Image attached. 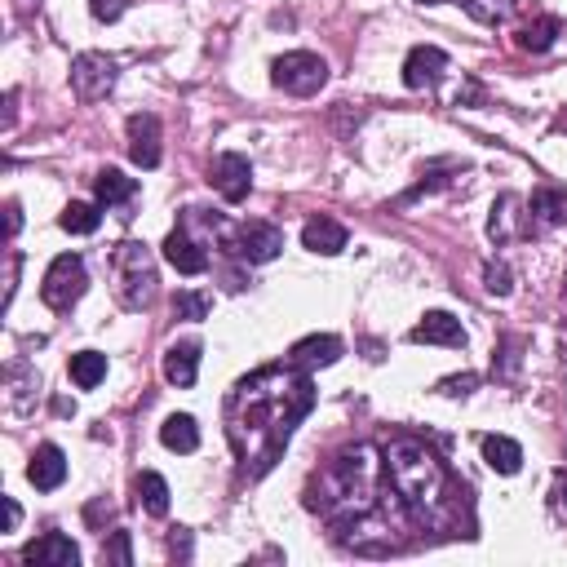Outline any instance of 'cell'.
<instances>
[{
    "label": "cell",
    "instance_id": "484cf974",
    "mask_svg": "<svg viewBox=\"0 0 567 567\" xmlns=\"http://www.w3.org/2000/svg\"><path fill=\"white\" fill-rule=\"evenodd\" d=\"M63 226L71 235H94L102 226V213L94 209V204H85V200H71L63 209Z\"/></svg>",
    "mask_w": 567,
    "mask_h": 567
},
{
    "label": "cell",
    "instance_id": "8992f818",
    "mask_svg": "<svg viewBox=\"0 0 567 567\" xmlns=\"http://www.w3.org/2000/svg\"><path fill=\"white\" fill-rule=\"evenodd\" d=\"M111 85H116V63L107 54H80L71 63V89H76V98L98 102L111 94Z\"/></svg>",
    "mask_w": 567,
    "mask_h": 567
},
{
    "label": "cell",
    "instance_id": "d6986e66",
    "mask_svg": "<svg viewBox=\"0 0 567 567\" xmlns=\"http://www.w3.org/2000/svg\"><path fill=\"white\" fill-rule=\"evenodd\" d=\"M160 443L169 452H195V448H200V426H195V417H187V412H173V417H164Z\"/></svg>",
    "mask_w": 567,
    "mask_h": 567
},
{
    "label": "cell",
    "instance_id": "7c38bea8",
    "mask_svg": "<svg viewBox=\"0 0 567 567\" xmlns=\"http://www.w3.org/2000/svg\"><path fill=\"white\" fill-rule=\"evenodd\" d=\"M567 222V191L563 187H541L528 204V235H541L550 226Z\"/></svg>",
    "mask_w": 567,
    "mask_h": 567
},
{
    "label": "cell",
    "instance_id": "5b68a950",
    "mask_svg": "<svg viewBox=\"0 0 567 567\" xmlns=\"http://www.w3.org/2000/svg\"><path fill=\"white\" fill-rule=\"evenodd\" d=\"M85 284H89L85 257H80V253H63V257H54V262H49L45 284H40V297H45V306H54V311H71V302H80Z\"/></svg>",
    "mask_w": 567,
    "mask_h": 567
},
{
    "label": "cell",
    "instance_id": "d590c367",
    "mask_svg": "<svg viewBox=\"0 0 567 567\" xmlns=\"http://www.w3.org/2000/svg\"><path fill=\"white\" fill-rule=\"evenodd\" d=\"M417 5H443V0H417Z\"/></svg>",
    "mask_w": 567,
    "mask_h": 567
},
{
    "label": "cell",
    "instance_id": "ac0fdd59",
    "mask_svg": "<svg viewBox=\"0 0 567 567\" xmlns=\"http://www.w3.org/2000/svg\"><path fill=\"white\" fill-rule=\"evenodd\" d=\"M479 448H483V461H488L497 474H519L523 470V448L510 435H483Z\"/></svg>",
    "mask_w": 567,
    "mask_h": 567
},
{
    "label": "cell",
    "instance_id": "d4e9b609",
    "mask_svg": "<svg viewBox=\"0 0 567 567\" xmlns=\"http://www.w3.org/2000/svg\"><path fill=\"white\" fill-rule=\"evenodd\" d=\"M559 32H563L559 18H536V23H528V27L519 32V45L528 49V54H545V49L554 45V36H559Z\"/></svg>",
    "mask_w": 567,
    "mask_h": 567
},
{
    "label": "cell",
    "instance_id": "ffe728a7",
    "mask_svg": "<svg viewBox=\"0 0 567 567\" xmlns=\"http://www.w3.org/2000/svg\"><path fill=\"white\" fill-rule=\"evenodd\" d=\"M342 359V342L337 337H306V342H297L293 346V364H302V368H328V364H337Z\"/></svg>",
    "mask_w": 567,
    "mask_h": 567
},
{
    "label": "cell",
    "instance_id": "30bf717a",
    "mask_svg": "<svg viewBox=\"0 0 567 567\" xmlns=\"http://www.w3.org/2000/svg\"><path fill=\"white\" fill-rule=\"evenodd\" d=\"M23 563H32V567H76L80 563V550H76V541L63 532H45L40 541H32L23 550Z\"/></svg>",
    "mask_w": 567,
    "mask_h": 567
},
{
    "label": "cell",
    "instance_id": "ba28073f",
    "mask_svg": "<svg viewBox=\"0 0 567 567\" xmlns=\"http://www.w3.org/2000/svg\"><path fill=\"white\" fill-rule=\"evenodd\" d=\"M213 187L222 191L226 204H240L244 195H249V187H253L249 156H240V151H222V156L213 160Z\"/></svg>",
    "mask_w": 567,
    "mask_h": 567
},
{
    "label": "cell",
    "instance_id": "44dd1931",
    "mask_svg": "<svg viewBox=\"0 0 567 567\" xmlns=\"http://www.w3.org/2000/svg\"><path fill=\"white\" fill-rule=\"evenodd\" d=\"M71 381H76L80 390H94L102 377H107V355H98V350H80V355H71L67 364Z\"/></svg>",
    "mask_w": 567,
    "mask_h": 567
},
{
    "label": "cell",
    "instance_id": "4316f807",
    "mask_svg": "<svg viewBox=\"0 0 567 567\" xmlns=\"http://www.w3.org/2000/svg\"><path fill=\"white\" fill-rule=\"evenodd\" d=\"M514 200H519V195H501V200L492 204L488 235H492V240H497V244H505V240H510V235H519V231H514V218H519V213H510V209H514Z\"/></svg>",
    "mask_w": 567,
    "mask_h": 567
},
{
    "label": "cell",
    "instance_id": "277c9868",
    "mask_svg": "<svg viewBox=\"0 0 567 567\" xmlns=\"http://www.w3.org/2000/svg\"><path fill=\"white\" fill-rule=\"evenodd\" d=\"M271 80H275V89H284V94H293V98H311V94H319V89H324L328 63H324L319 54H311V49H293V54L275 58Z\"/></svg>",
    "mask_w": 567,
    "mask_h": 567
},
{
    "label": "cell",
    "instance_id": "4fadbf2b",
    "mask_svg": "<svg viewBox=\"0 0 567 567\" xmlns=\"http://www.w3.org/2000/svg\"><path fill=\"white\" fill-rule=\"evenodd\" d=\"M27 479H32V488H40V492L63 488V479H67V457H63V448H58V443H40V448L32 452Z\"/></svg>",
    "mask_w": 567,
    "mask_h": 567
},
{
    "label": "cell",
    "instance_id": "6da1fadb",
    "mask_svg": "<svg viewBox=\"0 0 567 567\" xmlns=\"http://www.w3.org/2000/svg\"><path fill=\"white\" fill-rule=\"evenodd\" d=\"M315 408V381L302 364H266L226 395V439L249 479L275 470L293 430Z\"/></svg>",
    "mask_w": 567,
    "mask_h": 567
},
{
    "label": "cell",
    "instance_id": "f546056e",
    "mask_svg": "<svg viewBox=\"0 0 567 567\" xmlns=\"http://www.w3.org/2000/svg\"><path fill=\"white\" fill-rule=\"evenodd\" d=\"M89 9H94L98 23H116L125 14V0H89Z\"/></svg>",
    "mask_w": 567,
    "mask_h": 567
},
{
    "label": "cell",
    "instance_id": "836d02e7",
    "mask_svg": "<svg viewBox=\"0 0 567 567\" xmlns=\"http://www.w3.org/2000/svg\"><path fill=\"white\" fill-rule=\"evenodd\" d=\"M18 523H23V510H18L14 497H5V532H14Z\"/></svg>",
    "mask_w": 567,
    "mask_h": 567
},
{
    "label": "cell",
    "instance_id": "cb8c5ba5",
    "mask_svg": "<svg viewBox=\"0 0 567 567\" xmlns=\"http://www.w3.org/2000/svg\"><path fill=\"white\" fill-rule=\"evenodd\" d=\"M94 191H98V204H125V200H133L138 182L125 178L120 169H102L98 182H94Z\"/></svg>",
    "mask_w": 567,
    "mask_h": 567
},
{
    "label": "cell",
    "instance_id": "9a60e30c",
    "mask_svg": "<svg viewBox=\"0 0 567 567\" xmlns=\"http://www.w3.org/2000/svg\"><path fill=\"white\" fill-rule=\"evenodd\" d=\"M408 337L412 342H426V346H466V328H461V319H452L448 311H430Z\"/></svg>",
    "mask_w": 567,
    "mask_h": 567
},
{
    "label": "cell",
    "instance_id": "e0dca14e",
    "mask_svg": "<svg viewBox=\"0 0 567 567\" xmlns=\"http://www.w3.org/2000/svg\"><path fill=\"white\" fill-rule=\"evenodd\" d=\"M346 226L342 222H333V218H311L302 226V244L311 253H324V257H333V253H342L346 249Z\"/></svg>",
    "mask_w": 567,
    "mask_h": 567
},
{
    "label": "cell",
    "instance_id": "7a4b0ae2",
    "mask_svg": "<svg viewBox=\"0 0 567 567\" xmlns=\"http://www.w3.org/2000/svg\"><path fill=\"white\" fill-rule=\"evenodd\" d=\"M381 461H386V479L395 483L399 501L408 505L417 528L443 532V536L461 532L466 483H457V474L443 466L439 452H430L421 439H395L381 452Z\"/></svg>",
    "mask_w": 567,
    "mask_h": 567
},
{
    "label": "cell",
    "instance_id": "9c48e42d",
    "mask_svg": "<svg viewBox=\"0 0 567 567\" xmlns=\"http://www.w3.org/2000/svg\"><path fill=\"white\" fill-rule=\"evenodd\" d=\"M443 71H448V54H443L439 45H417L404 63V85L408 89H435Z\"/></svg>",
    "mask_w": 567,
    "mask_h": 567
},
{
    "label": "cell",
    "instance_id": "3957f363",
    "mask_svg": "<svg viewBox=\"0 0 567 567\" xmlns=\"http://www.w3.org/2000/svg\"><path fill=\"white\" fill-rule=\"evenodd\" d=\"M116 266H120V302L129 306V311H142V306H151V297H156V266H151V253L147 244H120L116 249Z\"/></svg>",
    "mask_w": 567,
    "mask_h": 567
},
{
    "label": "cell",
    "instance_id": "8fae6325",
    "mask_svg": "<svg viewBox=\"0 0 567 567\" xmlns=\"http://www.w3.org/2000/svg\"><path fill=\"white\" fill-rule=\"evenodd\" d=\"M129 156H133V164H142V169H156L160 164V120L151 116V111L129 116Z\"/></svg>",
    "mask_w": 567,
    "mask_h": 567
},
{
    "label": "cell",
    "instance_id": "5bb4252c",
    "mask_svg": "<svg viewBox=\"0 0 567 567\" xmlns=\"http://www.w3.org/2000/svg\"><path fill=\"white\" fill-rule=\"evenodd\" d=\"M164 257H169V266L178 275H204L209 271V253H204L182 226L178 231H169V240H164Z\"/></svg>",
    "mask_w": 567,
    "mask_h": 567
},
{
    "label": "cell",
    "instance_id": "83f0119b",
    "mask_svg": "<svg viewBox=\"0 0 567 567\" xmlns=\"http://www.w3.org/2000/svg\"><path fill=\"white\" fill-rule=\"evenodd\" d=\"M173 315L191 319V324L209 319V293H178V297H173Z\"/></svg>",
    "mask_w": 567,
    "mask_h": 567
},
{
    "label": "cell",
    "instance_id": "d6a6232c",
    "mask_svg": "<svg viewBox=\"0 0 567 567\" xmlns=\"http://www.w3.org/2000/svg\"><path fill=\"white\" fill-rule=\"evenodd\" d=\"M439 390L443 395H466V390H474V377H448Z\"/></svg>",
    "mask_w": 567,
    "mask_h": 567
},
{
    "label": "cell",
    "instance_id": "2e32d148",
    "mask_svg": "<svg viewBox=\"0 0 567 567\" xmlns=\"http://www.w3.org/2000/svg\"><path fill=\"white\" fill-rule=\"evenodd\" d=\"M164 377L178 390L195 386V377H200V342H173L164 350Z\"/></svg>",
    "mask_w": 567,
    "mask_h": 567
},
{
    "label": "cell",
    "instance_id": "52a82bcc",
    "mask_svg": "<svg viewBox=\"0 0 567 567\" xmlns=\"http://www.w3.org/2000/svg\"><path fill=\"white\" fill-rule=\"evenodd\" d=\"M235 253L244 257V262H253V266H262V262H275L284 249V231L275 222H244L240 231H235V244H231Z\"/></svg>",
    "mask_w": 567,
    "mask_h": 567
},
{
    "label": "cell",
    "instance_id": "4dcf8cb0",
    "mask_svg": "<svg viewBox=\"0 0 567 567\" xmlns=\"http://www.w3.org/2000/svg\"><path fill=\"white\" fill-rule=\"evenodd\" d=\"M488 293H497V297L510 293V271L505 266H488Z\"/></svg>",
    "mask_w": 567,
    "mask_h": 567
},
{
    "label": "cell",
    "instance_id": "7402d4cb",
    "mask_svg": "<svg viewBox=\"0 0 567 567\" xmlns=\"http://www.w3.org/2000/svg\"><path fill=\"white\" fill-rule=\"evenodd\" d=\"M138 505H142L147 514H156V519H164V514H169V483H164L156 470L138 474Z\"/></svg>",
    "mask_w": 567,
    "mask_h": 567
},
{
    "label": "cell",
    "instance_id": "f1b7e54d",
    "mask_svg": "<svg viewBox=\"0 0 567 567\" xmlns=\"http://www.w3.org/2000/svg\"><path fill=\"white\" fill-rule=\"evenodd\" d=\"M102 559H107V563H116V567H129V563H133L129 532H111V541L102 545Z\"/></svg>",
    "mask_w": 567,
    "mask_h": 567
},
{
    "label": "cell",
    "instance_id": "e575fe53",
    "mask_svg": "<svg viewBox=\"0 0 567 567\" xmlns=\"http://www.w3.org/2000/svg\"><path fill=\"white\" fill-rule=\"evenodd\" d=\"M18 226H23V218H18V204H9V235H14Z\"/></svg>",
    "mask_w": 567,
    "mask_h": 567
},
{
    "label": "cell",
    "instance_id": "1f68e13d",
    "mask_svg": "<svg viewBox=\"0 0 567 567\" xmlns=\"http://www.w3.org/2000/svg\"><path fill=\"white\" fill-rule=\"evenodd\" d=\"M554 514L567 519V470L554 474Z\"/></svg>",
    "mask_w": 567,
    "mask_h": 567
},
{
    "label": "cell",
    "instance_id": "603a6c76",
    "mask_svg": "<svg viewBox=\"0 0 567 567\" xmlns=\"http://www.w3.org/2000/svg\"><path fill=\"white\" fill-rule=\"evenodd\" d=\"M461 5H466V14L483 27H501L519 14V0H461Z\"/></svg>",
    "mask_w": 567,
    "mask_h": 567
}]
</instances>
